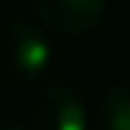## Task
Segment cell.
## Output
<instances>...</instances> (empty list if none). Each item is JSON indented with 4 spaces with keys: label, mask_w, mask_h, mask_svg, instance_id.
<instances>
[{
    "label": "cell",
    "mask_w": 130,
    "mask_h": 130,
    "mask_svg": "<svg viewBox=\"0 0 130 130\" xmlns=\"http://www.w3.org/2000/svg\"><path fill=\"white\" fill-rule=\"evenodd\" d=\"M30 6L36 18L55 33L82 36L103 21L109 0H30Z\"/></svg>",
    "instance_id": "cell-2"
},
{
    "label": "cell",
    "mask_w": 130,
    "mask_h": 130,
    "mask_svg": "<svg viewBox=\"0 0 130 130\" xmlns=\"http://www.w3.org/2000/svg\"><path fill=\"white\" fill-rule=\"evenodd\" d=\"M0 130H27V127H21V124H15V121H6V118H0Z\"/></svg>",
    "instance_id": "cell-5"
},
{
    "label": "cell",
    "mask_w": 130,
    "mask_h": 130,
    "mask_svg": "<svg viewBox=\"0 0 130 130\" xmlns=\"http://www.w3.org/2000/svg\"><path fill=\"white\" fill-rule=\"evenodd\" d=\"M33 130H91V112L73 88L52 85L36 100Z\"/></svg>",
    "instance_id": "cell-3"
},
{
    "label": "cell",
    "mask_w": 130,
    "mask_h": 130,
    "mask_svg": "<svg viewBox=\"0 0 130 130\" xmlns=\"http://www.w3.org/2000/svg\"><path fill=\"white\" fill-rule=\"evenodd\" d=\"M52 64V45L39 27L9 18L0 21V91L36 85Z\"/></svg>",
    "instance_id": "cell-1"
},
{
    "label": "cell",
    "mask_w": 130,
    "mask_h": 130,
    "mask_svg": "<svg viewBox=\"0 0 130 130\" xmlns=\"http://www.w3.org/2000/svg\"><path fill=\"white\" fill-rule=\"evenodd\" d=\"M100 130H130V79L106 88L97 109Z\"/></svg>",
    "instance_id": "cell-4"
}]
</instances>
